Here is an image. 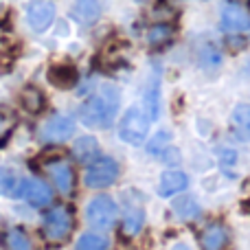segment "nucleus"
I'll list each match as a JSON object with an SVG mask.
<instances>
[{
  "instance_id": "nucleus-1",
  "label": "nucleus",
  "mask_w": 250,
  "mask_h": 250,
  "mask_svg": "<svg viewBox=\"0 0 250 250\" xmlns=\"http://www.w3.org/2000/svg\"><path fill=\"white\" fill-rule=\"evenodd\" d=\"M119 104H121L119 90L114 86H110V83H105V86L99 88V92L88 97L86 104L79 108V121L86 127L105 129L114 123V117L119 112Z\"/></svg>"
},
{
  "instance_id": "nucleus-2",
  "label": "nucleus",
  "mask_w": 250,
  "mask_h": 250,
  "mask_svg": "<svg viewBox=\"0 0 250 250\" xmlns=\"http://www.w3.org/2000/svg\"><path fill=\"white\" fill-rule=\"evenodd\" d=\"M75 229V215L68 207L64 204H57L51 211L44 213L42 220V235L48 244L57 246V244L68 242V237L73 235Z\"/></svg>"
},
{
  "instance_id": "nucleus-3",
  "label": "nucleus",
  "mask_w": 250,
  "mask_h": 250,
  "mask_svg": "<svg viewBox=\"0 0 250 250\" xmlns=\"http://www.w3.org/2000/svg\"><path fill=\"white\" fill-rule=\"evenodd\" d=\"M117 204L108 195H97L95 200H90L86 207V220L90 224V229L95 230H110L117 222Z\"/></svg>"
},
{
  "instance_id": "nucleus-4",
  "label": "nucleus",
  "mask_w": 250,
  "mask_h": 250,
  "mask_svg": "<svg viewBox=\"0 0 250 250\" xmlns=\"http://www.w3.org/2000/svg\"><path fill=\"white\" fill-rule=\"evenodd\" d=\"M119 178V163L110 156H99L92 163H88L86 169V185L90 189H105V187L114 185V180Z\"/></svg>"
},
{
  "instance_id": "nucleus-5",
  "label": "nucleus",
  "mask_w": 250,
  "mask_h": 250,
  "mask_svg": "<svg viewBox=\"0 0 250 250\" xmlns=\"http://www.w3.org/2000/svg\"><path fill=\"white\" fill-rule=\"evenodd\" d=\"M147 132H149V117L141 108H129L123 114L121 125H119L121 138L129 145H143L147 138Z\"/></svg>"
},
{
  "instance_id": "nucleus-6",
  "label": "nucleus",
  "mask_w": 250,
  "mask_h": 250,
  "mask_svg": "<svg viewBox=\"0 0 250 250\" xmlns=\"http://www.w3.org/2000/svg\"><path fill=\"white\" fill-rule=\"evenodd\" d=\"M42 171L62 195H70L75 189V169L66 158H48L42 163Z\"/></svg>"
},
{
  "instance_id": "nucleus-7",
  "label": "nucleus",
  "mask_w": 250,
  "mask_h": 250,
  "mask_svg": "<svg viewBox=\"0 0 250 250\" xmlns=\"http://www.w3.org/2000/svg\"><path fill=\"white\" fill-rule=\"evenodd\" d=\"M13 195L24 202H29L31 207H48L53 202V191L51 187L44 180H38V178H24V180H18L16 189H13Z\"/></svg>"
},
{
  "instance_id": "nucleus-8",
  "label": "nucleus",
  "mask_w": 250,
  "mask_h": 250,
  "mask_svg": "<svg viewBox=\"0 0 250 250\" xmlns=\"http://www.w3.org/2000/svg\"><path fill=\"white\" fill-rule=\"evenodd\" d=\"M75 134V121L66 114H53L40 125V141L44 143H64Z\"/></svg>"
},
{
  "instance_id": "nucleus-9",
  "label": "nucleus",
  "mask_w": 250,
  "mask_h": 250,
  "mask_svg": "<svg viewBox=\"0 0 250 250\" xmlns=\"http://www.w3.org/2000/svg\"><path fill=\"white\" fill-rule=\"evenodd\" d=\"M222 29L226 33H246L250 31V11L239 2H229L222 11Z\"/></svg>"
},
{
  "instance_id": "nucleus-10",
  "label": "nucleus",
  "mask_w": 250,
  "mask_h": 250,
  "mask_svg": "<svg viewBox=\"0 0 250 250\" xmlns=\"http://www.w3.org/2000/svg\"><path fill=\"white\" fill-rule=\"evenodd\" d=\"M53 18H55V4L51 0H33L26 9V20H29V26L38 33L46 31L51 26Z\"/></svg>"
},
{
  "instance_id": "nucleus-11",
  "label": "nucleus",
  "mask_w": 250,
  "mask_h": 250,
  "mask_svg": "<svg viewBox=\"0 0 250 250\" xmlns=\"http://www.w3.org/2000/svg\"><path fill=\"white\" fill-rule=\"evenodd\" d=\"M143 224H145V208H143V202L138 198H132L129 195L125 200V211H123V233L127 237H134V235L141 233Z\"/></svg>"
},
{
  "instance_id": "nucleus-12",
  "label": "nucleus",
  "mask_w": 250,
  "mask_h": 250,
  "mask_svg": "<svg viewBox=\"0 0 250 250\" xmlns=\"http://www.w3.org/2000/svg\"><path fill=\"white\" fill-rule=\"evenodd\" d=\"M200 246L202 250H224L229 246V229L220 222H213L200 235Z\"/></svg>"
},
{
  "instance_id": "nucleus-13",
  "label": "nucleus",
  "mask_w": 250,
  "mask_h": 250,
  "mask_svg": "<svg viewBox=\"0 0 250 250\" xmlns=\"http://www.w3.org/2000/svg\"><path fill=\"white\" fill-rule=\"evenodd\" d=\"M187 185H189V178L182 171H165L163 176H160L158 193L163 195V198H169V195H176V193H180V191H185Z\"/></svg>"
},
{
  "instance_id": "nucleus-14",
  "label": "nucleus",
  "mask_w": 250,
  "mask_h": 250,
  "mask_svg": "<svg viewBox=\"0 0 250 250\" xmlns=\"http://www.w3.org/2000/svg\"><path fill=\"white\" fill-rule=\"evenodd\" d=\"M2 248L4 250H35L31 237L26 235V230L18 229V226H9V229H4Z\"/></svg>"
},
{
  "instance_id": "nucleus-15",
  "label": "nucleus",
  "mask_w": 250,
  "mask_h": 250,
  "mask_svg": "<svg viewBox=\"0 0 250 250\" xmlns=\"http://www.w3.org/2000/svg\"><path fill=\"white\" fill-rule=\"evenodd\" d=\"M230 125L237 138L242 141H250V105L239 104L230 114Z\"/></svg>"
},
{
  "instance_id": "nucleus-16",
  "label": "nucleus",
  "mask_w": 250,
  "mask_h": 250,
  "mask_svg": "<svg viewBox=\"0 0 250 250\" xmlns=\"http://www.w3.org/2000/svg\"><path fill=\"white\" fill-rule=\"evenodd\" d=\"M101 13L99 0H75L73 2V16L82 24H92Z\"/></svg>"
},
{
  "instance_id": "nucleus-17",
  "label": "nucleus",
  "mask_w": 250,
  "mask_h": 250,
  "mask_svg": "<svg viewBox=\"0 0 250 250\" xmlns=\"http://www.w3.org/2000/svg\"><path fill=\"white\" fill-rule=\"evenodd\" d=\"M73 156L79 163H92L95 158H99V143L92 136H82L77 143L73 145Z\"/></svg>"
},
{
  "instance_id": "nucleus-18",
  "label": "nucleus",
  "mask_w": 250,
  "mask_h": 250,
  "mask_svg": "<svg viewBox=\"0 0 250 250\" xmlns=\"http://www.w3.org/2000/svg\"><path fill=\"white\" fill-rule=\"evenodd\" d=\"M171 40H173V26L167 24V22L149 26V31H147V35H145L147 46H151V48H160V46H165V44H169Z\"/></svg>"
},
{
  "instance_id": "nucleus-19",
  "label": "nucleus",
  "mask_w": 250,
  "mask_h": 250,
  "mask_svg": "<svg viewBox=\"0 0 250 250\" xmlns=\"http://www.w3.org/2000/svg\"><path fill=\"white\" fill-rule=\"evenodd\" d=\"M48 79H51V83L57 88H70L77 82V70L68 64L53 66V68L48 70Z\"/></svg>"
},
{
  "instance_id": "nucleus-20",
  "label": "nucleus",
  "mask_w": 250,
  "mask_h": 250,
  "mask_svg": "<svg viewBox=\"0 0 250 250\" xmlns=\"http://www.w3.org/2000/svg\"><path fill=\"white\" fill-rule=\"evenodd\" d=\"M20 104H22V108H24L26 112L38 114V112H42V108H44V104H46V99H44V95L38 90V88L26 86L24 90L20 92Z\"/></svg>"
},
{
  "instance_id": "nucleus-21",
  "label": "nucleus",
  "mask_w": 250,
  "mask_h": 250,
  "mask_svg": "<svg viewBox=\"0 0 250 250\" xmlns=\"http://www.w3.org/2000/svg\"><path fill=\"white\" fill-rule=\"evenodd\" d=\"M171 211H173V215H176L178 220H182V222L195 220V217L200 215V207H198V202H195L193 198H178V200H173Z\"/></svg>"
},
{
  "instance_id": "nucleus-22",
  "label": "nucleus",
  "mask_w": 250,
  "mask_h": 250,
  "mask_svg": "<svg viewBox=\"0 0 250 250\" xmlns=\"http://www.w3.org/2000/svg\"><path fill=\"white\" fill-rule=\"evenodd\" d=\"M75 250H110V246H108V239L101 237V235L86 233V235H82V237H79Z\"/></svg>"
},
{
  "instance_id": "nucleus-23",
  "label": "nucleus",
  "mask_w": 250,
  "mask_h": 250,
  "mask_svg": "<svg viewBox=\"0 0 250 250\" xmlns=\"http://www.w3.org/2000/svg\"><path fill=\"white\" fill-rule=\"evenodd\" d=\"M13 127H16V114L0 108V143L7 141V136L13 132Z\"/></svg>"
},
{
  "instance_id": "nucleus-24",
  "label": "nucleus",
  "mask_w": 250,
  "mask_h": 250,
  "mask_svg": "<svg viewBox=\"0 0 250 250\" xmlns=\"http://www.w3.org/2000/svg\"><path fill=\"white\" fill-rule=\"evenodd\" d=\"M16 185H18V180H16V176H13V171L0 169V195H13Z\"/></svg>"
},
{
  "instance_id": "nucleus-25",
  "label": "nucleus",
  "mask_w": 250,
  "mask_h": 250,
  "mask_svg": "<svg viewBox=\"0 0 250 250\" xmlns=\"http://www.w3.org/2000/svg\"><path fill=\"white\" fill-rule=\"evenodd\" d=\"M171 250H191V248L187 246V244H176V246H173Z\"/></svg>"
}]
</instances>
